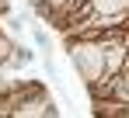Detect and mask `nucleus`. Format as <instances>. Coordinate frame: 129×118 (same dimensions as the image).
Here are the masks:
<instances>
[{
	"instance_id": "f257e3e1",
	"label": "nucleus",
	"mask_w": 129,
	"mask_h": 118,
	"mask_svg": "<svg viewBox=\"0 0 129 118\" xmlns=\"http://www.w3.org/2000/svg\"><path fill=\"white\" fill-rule=\"evenodd\" d=\"M66 52L84 87H94L105 80V42L101 38H66Z\"/></svg>"
},
{
	"instance_id": "f03ea898",
	"label": "nucleus",
	"mask_w": 129,
	"mask_h": 118,
	"mask_svg": "<svg viewBox=\"0 0 129 118\" xmlns=\"http://www.w3.org/2000/svg\"><path fill=\"white\" fill-rule=\"evenodd\" d=\"M87 14L129 24V0H91V4H87Z\"/></svg>"
},
{
	"instance_id": "7ed1b4c3",
	"label": "nucleus",
	"mask_w": 129,
	"mask_h": 118,
	"mask_svg": "<svg viewBox=\"0 0 129 118\" xmlns=\"http://www.w3.org/2000/svg\"><path fill=\"white\" fill-rule=\"evenodd\" d=\"M14 49H18V45L0 31V70H7V63H11V56H14Z\"/></svg>"
},
{
	"instance_id": "20e7f679",
	"label": "nucleus",
	"mask_w": 129,
	"mask_h": 118,
	"mask_svg": "<svg viewBox=\"0 0 129 118\" xmlns=\"http://www.w3.org/2000/svg\"><path fill=\"white\" fill-rule=\"evenodd\" d=\"M4 14H7V0H0V18H4Z\"/></svg>"
},
{
	"instance_id": "39448f33",
	"label": "nucleus",
	"mask_w": 129,
	"mask_h": 118,
	"mask_svg": "<svg viewBox=\"0 0 129 118\" xmlns=\"http://www.w3.org/2000/svg\"><path fill=\"white\" fill-rule=\"evenodd\" d=\"M28 4H31V7H35V11H39V7H42V4H45V0H28Z\"/></svg>"
},
{
	"instance_id": "423d86ee",
	"label": "nucleus",
	"mask_w": 129,
	"mask_h": 118,
	"mask_svg": "<svg viewBox=\"0 0 129 118\" xmlns=\"http://www.w3.org/2000/svg\"><path fill=\"white\" fill-rule=\"evenodd\" d=\"M45 118H59V111H56V108H52V111H49V115H45Z\"/></svg>"
}]
</instances>
